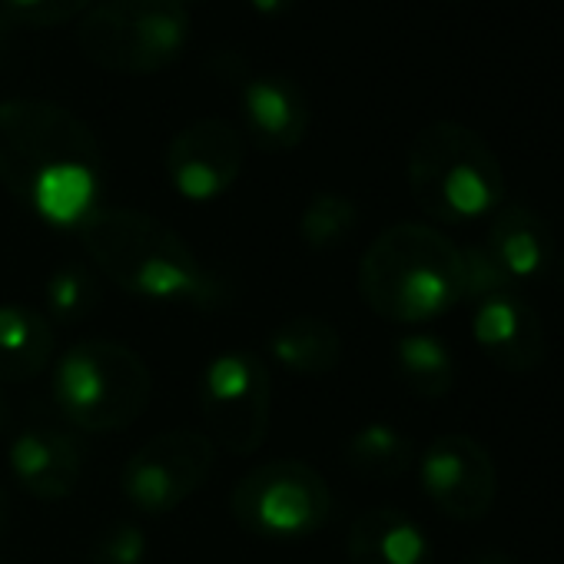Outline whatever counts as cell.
Masks as SVG:
<instances>
[{
    "instance_id": "obj_1",
    "label": "cell",
    "mask_w": 564,
    "mask_h": 564,
    "mask_svg": "<svg viewBox=\"0 0 564 564\" xmlns=\"http://www.w3.org/2000/svg\"><path fill=\"white\" fill-rule=\"evenodd\" d=\"M0 183L41 219L77 229L100 206V143L74 110L54 100H4Z\"/></svg>"
},
{
    "instance_id": "obj_2",
    "label": "cell",
    "mask_w": 564,
    "mask_h": 564,
    "mask_svg": "<svg viewBox=\"0 0 564 564\" xmlns=\"http://www.w3.org/2000/svg\"><path fill=\"white\" fill-rule=\"evenodd\" d=\"M77 232L87 256L130 296L196 310L223 303V282L176 229L150 213L97 206Z\"/></svg>"
},
{
    "instance_id": "obj_3",
    "label": "cell",
    "mask_w": 564,
    "mask_h": 564,
    "mask_svg": "<svg viewBox=\"0 0 564 564\" xmlns=\"http://www.w3.org/2000/svg\"><path fill=\"white\" fill-rule=\"evenodd\" d=\"M359 293L386 323H432L465 303V256L435 226L395 223L362 252Z\"/></svg>"
},
{
    "instance_id": "obj_4",
    "label": "cell",
    "mask_w": 564,
    "mask_h": 564,
    "mask_svg": "<svg viewBox=\"0 0 564 564\" xmlns=\"http://www.w3.org/2000/svg\"><path fill=\"white\" fill-rule=\"evenodd\" d=\"M405 176L419 209L438 223H471L491 216L505 199V170L485 137L435 120L415 133L405 156Z\"/></svg>"
},
{
    "instance_id": "obj_5",
    "label": "cell",
    "mask_w": 564,
    "mask_h": 564,
    "mask_svg": "<svg viewBox=\"0 0 564 564\" xmlns=\"http://www.w3.org/2000/svg\"><path fill=\"white\" fill-rule=\"evenodd\" d=\"M153 395V376L140 352L113 339L70 346L54 369V399L64 419L84 432H123Z\"/></svg>"
},
{
    "instance_id": "obj_6",
    "label": "cell",
    "mask_w": 564,
    "mask_h": 564,
    "mask_svg": "<svg viewBox=\"0 0 564 564\" xmlns=\"http://www.w3.org/2000/svg\"><path fill=\"white\" fill-rule=\"evenodd\" d=\"M193 21L183 0H104L77 28L87 61L113 74H160L189 44Z\"/></svg>"
},
{
    "instance_id": "obj_7",
    "label": "cell",
    "mask_w": 564,
    "mask_h": 564,
    "mask_svg": "<svg viewBox=\"0 0 564 564\" xmlns=\"http://www.w3.org/2000/svg\"><path fill=\"white\" fill-rule=\"evenodd\" d=\"M229 511L256 538H310L329 521L333 491L313 465L272 458L236 481Z\"/></svg>"
},
{
    "instance_id": "obj_8",
    "label": "cell",
    "mask_w": 564,
    "mask_h": 564,
    "mask_svg": "<svg viewBox=\"0 0 564 564\" xmlns=\"http://www.w3.org/2000/svg\"><path fill=\"white\" fill-rule=\"evenodd\" d=\"M199 415L213 445L232 455L259 452L272 419V376L265 362L246 349L209 359L199 379Z\"/></svg>"
},
{
    "instance_id": "obj_9",
    "label": "cell",
    "mask_w": 564,
    "mask_h": 564,
    "mask_svg": "<svg viewBox=\"0 0 564 564\" xmlns=\"http://www.w3.org/2000/svg\"><path fill=\"white\" fill-rule=\"evenodd\" d=\"M216 465V445L206 432L170 429L147 438L123 465L120 488L143 514H170L193 498Z\"/></svg>"
},
{
    "instance_id": "obj_10",
    "label": "cell",
    "mask_w": 564,
    "mask_h": 564,
    "mask_svg": "<svg viewBox=\"0 0 564 564\" xmlns=\"http://www.w3.org/2000/svg\"><path fill=\"white\" fill-rule=\"evenodd\" d=\"M419 478L432 505L455 521H478L498 495V468L488 448L465 435L445 432L419 455Z\"/></svg>"
},
{
    "instance_id": "obj_11",
    "label": "cell",
    "mask_w": 564,
    "mask_h": 564,
    "mask_svg": "<svg viewBox=\"0 0 564 564\" xmlns=\"http://www.w3.org/2000/svg\"><path fill=\"white\" fill-rule=\"evenodd\" d=\"M246 143L242 133L223 117H199L186 123L166 147L163 166L173 189L189 203H209L223 196L242 173Z\"/></svg>"
},
{
    "instance_id": "obj_12",
    "label": "cell",
    "mask_w": 564,
    "mask_h": 564,
    "mask_svg": "<svg viewBox=\"0 0 564 564\" xmlns=\"http://www.w3.org/2000/svg\"><path fill=\"white\" fill-rule=\"evenodd\" d=\"M471 339L495 369L511 376L534 372L547 356L541 316L518 293H501L475 303Z\"/></svg>"
},
{
    "instance_id": "obj_13",
    "label": "cell",
    "mask_w": 564,
    "mask_h": 564,
    "mask_svg": "<svg viewBox=\"0 0 564 564\" xmlns=\"http://www.w3.org/2000/svg\"><path fill=\"white\" fill-rule=\"evenodd\" d=\"M239 113L252 143L272 153L296 150L310 130V104L286 77H246Z\"/></svg>"
},
{
    "instance_id": "obj_14",
    "label": "cell",
    "mask_w": 564,
    "mask_h": 564,
    "mask_svg": "<svg viewBox=\"0 0 564 564\" xmlns=\"http://www.w3.org/2000/svg\"><path fill=\"white\" fill-rule=\"evenodd\" d=\"M84 455L61 429H24L11 442V471L41 501L67 498L80 481Z\"/></svg>"
},
{
    "instance_id": "obj_15",
    "label": "cell",
    "mask_w": 564,
    "mask_h": 564,
    "mask_svg": "<svg viewBox=\"0 0 564 564\" xmlns=\"http://www.w3.org/2000/svg\"><path fill=\"white\" fill-rule=\"evenodd\" d=\"M551 242H554L551 226L531 206L508 203V206H498L491 213L485 249L491 252V259L505 269V275L511 282L541 275L551 262V252H554Z\"/></svg>"
},
{
    "instance_id": "obj_16",
    "label": "cell",
    "mask_w": 564,
    "mask_h": 564,
    "mask_svg": "<svg viewBox=\"0 0 564 564\" xmlns=\"http://www.w3.org/2000/svg\"><path fill=\"white\" fill-rule=\"evenodd\" d=\"M352 564H432L422 528L395 508H369L349 528Z\"/></svg>"
},
{
    "instance_id": "obj_17",
    "label": "cell",
    "mask_w": 564,
    "mask_h": 564,
    "mask_svg": "<svg viewBox=\"0 0 564 564\" xmlns=\"http://www.w3.org/2000/svg\"><path fill=\"white\" fill-rule=\"evenodd\" d=\"M57 356L54 323L28 306H0V382H31Z\"/></svg>"
},
{
    "instance_id": "obj_18",
    "label": "cell",
    "mask_w": 564,
    "mask_h": 564,
    "mask_svg": "<svg viewBox=\"0 0 564 564\" xmlns=\"http://www.w3.org/2000/svg\"><path fill=\"white\" fill-rule=\"evenodd\" d=\"M269 352L282 369L319 379L343 362V339L326 319L296 316L269 336Z\"/></svg>"
},
{
    "instance_id": "obj_19",
    "label": "cell",
    "mask_w": 564,
    "mask_h": 564,
    "mask_svg": "<svg viewBox=\"0 0 564 564\" xmlns=\"http://www.w3.org/2000/svg\"><path fill=\"white\" fill-rule=\"evenodd\" d=\"M346 462L362 478L389 481V478L405 475L415 465V445L395 425L372 422V425H362V429H356L349 435V442H346Z\"/></svg>"
},
{
    "instance_id": "obj_20",
    "label": "cell",
    "mask_w": 564,
    "mask_h": 564,
    "mask_svg": "<svg viewBox=\"0 0 564 564\" xmlns=\"http://www.w3.org/2000/svg\"><path fill=\"white\" fill-rule=\"evenodd\" d=\"M395 369L399 379L419 399H445L455 386V359L438 336L415 333L399 339L395 346Z\"/></svg>"
},
{
    "instance_id": "obj_21",
    "label": "cell",
    "mask_w": 564,
    "mask_h": 564,
    "mask_svg": "<svg viewBox=\"0 0 564 564\" xmlns=\"http://www.w3.org/2000/svg\"><path fill=\"white\" fill-rule=\"evenodd\" d=\"M356 226H359V206L336 189L316 193L300 216V236L316 252L339 249L356 232Z\"/></svg>"
},
{
    "instance_id": "obj_22",
    "label": "cell",
    "mask_w": 564,
    "mask_h": 564,
    "mask_svg": "<svg viewBox=\"0 0 564 564\" xmlns=\"http://www.w3.org/2000/svg\"><path fill=\"white\" fill-rule=\"evenodd\" d=\"M44 296H47V310H51L47 319L77 323V319L90 316L94 306L100 303V286L84 265H61L47 279Z\"/></svg>"
},
{
    "instance_id": "obj_23",
    "label": "cell",
    "mask_w": 564,
    "mask_h": 564,
    "mask_svg": "<svg viewBox=\"0 0 564 564\" xmlns=\"http://www.w3.org/2000/svg\"><path fill=\"white\" fill-rule=\"evenodd\" d=\"M462 256H465V300L481 303L501 293H514V282L505 275V269L491 259L485 246L462 249Z\"/></svg>"
},
{
    "instance_id": "obj_24",
    "label": "cell",
    "mask_w": 564,
    "mask_h": 564,
    "mask_svg": "<svg viewBox=\"0 0 564 564\" xmlns=\"http://www.w3.org/2000/svg\"><path fill=\"white\" fill-rule=\"evenodd\" d=\"M147 534L137 524H113L107 528L94 551H90V564H143L147 561Z\"/></svg>"
},
{
    "instance_id": "obj_25",
    "label": "cell",
    "mask_w": 564,
    "mask_h": 564,
    "mask_svg": "<svg viewBox=\"0 0 564 564\" xmlns=\"http://www.w3.org/2000/svg\"><path fill=\"white\" fill-rule=\"evenodd\" d=\"M90 4L94 0H4V11L8 18H18L34 28H57L87 14Z\"/></svg>"
},
{
    "instance_id": "obj_26",
    "label": "cell",
    "mask_w": 564,
    "mask_h": 564,
    "mask_svg": "<svg viewBox=\"0 0 564 564\" xmlns=\"http://www.w3.org/2000/svg\"><path fill=\"white\" fill-rule=\"evenodd\" d=\"M252 11H259L262 18H275V14H286L296 0H249Z\"/></svg>"
},
{
    "instance_id": "obj_27",
    "label": "cell",
    "mask_w": 564,
    "mask_h": 564,
    "mask_svg": "<svg viewBox=\"0 0 564 564\" xmlns=\"http://www.w3.org/2000/svg\"><path fill=\"white\" fill-rule=\"evenodd\" d=\"M468 564H514V561H511L505 551H495V547H491V551H481V554H475Z\"/></svg>"
},
{
    "instance_id": "obj_28",
    "label": "cell",
    "mask_w": 564,
    "mask_h": 564,
    "mask_svg": "<svg viewBox=\"0 0 564 564\" xmlns=\"http://www.w3.org/2000/svg\"><path fill=\"white\" fill-rule=\"evenodd\" d=\"M8 514H11V498H8V488L0 485V531L8 528Z\"/></svg>"
},
{
    "instance_id": "obj_29",
    "label": "cell",
    "mask_w": 564,
    "mask_h": 564,
    "mask_svg": "<svg viewBox=\"0 0 564 564\" xmlns=\"http://www.w3.org/2000/svg\"><path fill=\"white\" fill-rule=\"evenodd\" d=\"M8 425H11V405H8L4 392H0V432H4Z\"/></svg>"
},
{
    "instance_id": "obj_30",
    "label": "cell",
    "mask_w": 564,
    "mask_h": 564,
    "mask_svg": "<svg viewBox=\"0 0 564 564\" xmlns=\"http://www.w3.org/2000/svg\"><path fill=\"white\" fill-rule=\"evenodd\" d=\"M8 28H11V18H8V11H0V44L8 37Z\"/></svg>"
},
{
    "instance_id": "obj_31",
    "label": "cell",
    "mask_w": 564,
    "mask_h": 564,
    "mask_svg": "<svg viewBox=\"0 0 564 564\" xmlns=\"http://www.w3.org/2000/svg\"><path fill=\"white\" fill-rule=\"evenodd\" d=\"M561 286H564V256H561Z\"/></svg>"
},
{
    "instance_id": "obj_32",
    "label": "cell",
    "mask_w": 564,
    "mask_h": 564,
    "mask_svg": "<svg viewBox=\"0 0 564 564\" xmlns=\"http://www.w3.org/2000/svg\"><path fill=\"white\" fill-rule=\"evenodd\" d=\"M183 4H189V0H183Z\"/></svg>"
},
{
    "instance_id": "obj_33",
    "label": "cell",
    "mask_w": 564,
    "mask_h": 564,
    "mask_svg": "<svg viewBox=\"0 0 564 564\" xmlns=\"http://www.w3.org/2000/svg\"><path fill=\"white\" fill-rule=\"evenodd\" d=\"M0 564H4V561H0Z\"/></svg>"
}]
</instances>
